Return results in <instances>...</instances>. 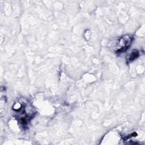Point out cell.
I'll use <instances>...</instances> for the list:
<instances>
[{
	"instance_id": "7a4b0ae2",
	"label": "cell",
	"mask_w": 145,
	"mask_h": 145,
	"mask_svg": "<svg viewBox=\"0 0 145 145\" xmlns=\"http://www.w3.org/2000/svg\"><path fill=\"white\" fill-rule=\"evenodd\" d=\"M138 56V52L136 50L135 51H133L132 52V53L131 54V56L130 57V58H129V59L131 61H133V59H134L135 58L137 57V56Z\"/></svg>"
},
{
	"instance_id": "6da1fadb",
	"label": "cell",
	"mask_w": 145,
	"mask_h": 145,
	"mask_svg": "<svg viewBox=\"0 0 145 145\" xmlns=\"http://www.w3.org/2000/svg\"><path fill=\"white\" fill-rule=\"evenodd\" d=\"M132 37L129 35L122 36L118 40L117 44V53H121L125 52L130 46L132 42Z\"/></svg>"
}]
</instances>
